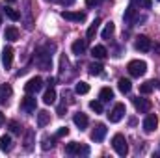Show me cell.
I'll return each mask as SVG.
<instances>
[{
  "label": "cell",
  "mask_w": 160,
  "mask_h": 158,
  "mask_svg": "<svg viewBox=\"0 0 160 158\" xmlns=\"http://www.w3.org/2000/svg\"><path fill=\"white\" fill-rule=\"evenodd\" d=\"M112 147H114V151L119 156H127L128 155V143H127V140H125L123 134H116L112 138Z\"/></svg>",
  "instance_id": "1"
},
{
  "label": "cell",
  "mask_w": 160,
  "mask_h": 158,
  "mask_svg": "<svg viewBox=\"0 0 160 158\" xmlns=\"http://www.w3.org/2000/svg\"><path fill=\"white\" fill-rule=\"evenodd\" d=\"M128 73H130V77H136V78H140V77H143L145 75V71H147V63L145 62H142V60H132L130 63H128Z\"/></svg>",
  "instance_id": "2"
},
{
  "label": "cell",
  "mask_w": 160,
  "mask_h": 158,
  "mask_svg": "<svg viewBox=\"0 0 160 158\" xmlns=\"http://www.w3.org/2000/svg\"><path fill=\"white\" fill-rule=\"evenodd\" d=\"M65 153L67 155H84V156H88L89 155V147L88 145H80L77 141H71V143L65 145Z\"/></svg>",
  "instance_id": "3"
},
{
  "label": "cell",
  "mask_w": 160,
  "mask_h": 158,
  "mask_svg": "<svg viewBox=\"0 0 160 158\" xmlns=\"http://www.w3.org/2000/svg\"><path fill=\"white\" fill-rule=\"evenodd\" d=\"M125 114H127V108H125V104L119 102L112 108V112L108 114V119H110V123H119L121 119L125 117Z\"/></svg>",
  "instance_id": "4"
},
{
  "label": "cell",
  "mask_w": 160,
  "mask_h": 158,
  "mask_svg": "<svg viewBox=\"0 0 160 158\" xmlns=\"http://www.w3.org/2000/svg\"><path fill=\"white\" fill-rule=\"evenodd\" d=\"M41 89H43V80L38 78V77H36V78H30L26 84H24V91L30 93V95H36L38 91H41Z\"/></svg>",
  "instance_id": "5"
},
{
  "label": "cell",
  "mask_w": 160,
  "mask_h": 158,
  "mask_svg": "<svg viewBox=\"0 0 160 158\" xmlns=\"http://www.w3.org/2000/svg\"><path fill=\"white\" fill-rule=\"evenodd\" d=\"M134 48H136V50H140V52H149V50L153 48L151 39H149L147 36H138L136 41H134Z\"/></svg>",
  "instance_id": "6"
},
{
  "label": "cell",
  "mask_w": 160,
  "mask_h": 158,
  "mask_svg": "<svg viewBox=\"0 0 160 158\" xmlns=\"http://www.w3.org/2000/svg\"><path fill=\"white\" fill-rule=\"evenodd\" d=\"M36 108H38V102H36V99L28 93V95L22 99V102H21V110H22V112H26V114H34V112H36Z\"/></svg>",
  "instance_id": "7"
},
{
  "label": "cell",
  "mask_w": 160,
  "mask_h": 158,
  "mask_svg": "<svg viewBox=\"0 0 160 158\" xmlns=\"http://www.w3.org/2000/svg\"><path fill=\"white\" fill-rule=\"evenodd\" d=\"M36 63L39 65L43 71H48V69H50V63H52V62H50V54L39 50V52L36 54Z\"/></svg>",
  "instance_id": "8"
},
{
  "label": "cell",
  "mask_w": 160,
  "mask_h": 158,
  "mask_svg": "<svg viewBox=\"0 0 160 158\" xmlns=\"http://www.w3.org/2000/svg\"><path fill=\"white\" fill-rule=\"evenodd\" d=\"M157 126H158V117H157L155 114H149L147 117L143 119V130H145L147 134L155 132V130H157Z\"/></svg>",
  "instance_id": "9"
},
{
  "label": "cell",
  "mask_w": 160,
  "mask_h": 158,
  "mask_svg": "<svg viewBox=\"0 0 160 158\" xmlns=\"http://www.w3.org/2000/svg\"><path fill=\"white\" fill-rule=\"evenodd\" d=\"M62 17L73 22H84L86 21V13L84 11H62Z\"/></svg>",
  "instance_id": "10"
},
{
  "label": "cell",
  "mask_w": 160,
  "mask_h": 158,
  "mask_svg": "<svg viewBox=\"0 0 160 158\" xmlns=\"http://www.w3.org/2000/svg\"><path fill=\"white\" fill-rule=\"evenodd\" d=\"M132 102H134V108H136L140 114H147V112L151 110V102H149L147 99H140V97H136V99H132Z\"/></svg>",
  "instance_id": "11"
},
{
  "label": "cell",
  "mask_w": 160,
  "mask_h": 158,
  "mask_svg": "<svg viewBox=\"0 0 160 158\" xmlns=\"http://www.w3.org/2000/svg\"><path fill=\"white\" fill-rule=\"evenodd\" d=\"M11 95H13L11 86L9 84H2L0 86V104H8V101H9Z\"/></svg>",
  "instance_id": "12"
},
{
  "label": "cell",
  "mask_w": 160,
  "mask_h": 158,
  "mask_svg": "<svg viewBox=\"0 0 160 158\" xmlns=\"http://www.w3.org/2000/svg\"><path fill=\"white\" fill-rule=\"evenodd\" d=\"M2 63H4L6 69L11 67V63H13V48H11V47H6V48L2 50Z\"/></svg>",
  "instance_id": "13"
},
{
  "label": "cell",
  "mask_w": 160,
  "mask_h": 158,
  "mask_svg": "<svg viewBox=\"0 0 160 158\" xmlns=\"http://www.w3.org/2000/svg\"><path fill=\"white\" fill-rule=\"evenodd\" d=\"M104 136H106V126L104 125H97L93 128V132H91V140L93 141H102Z\"/></svg>",
  "instance_id": "14"
},
{
  "label": "cell",
  "mask_w": 160,
  "mask_h": 158,
  "mask_svg": "<svg viewBox=\"0 0 160 158\" xmlns=\"http://www.w3.org/2000/svg\"><path fill=\"white\" fill-rule=\"evenodd\" d=\"M91 56H93L95 60H104V58L108 56V50H106V47H102V45H95V47L91 48Z\"/></svg>",
  "instance_id": "15"
},
{
  "label": "cell",
  "mask_w": 160,
  "mask_h": 158,
  "mask_svg": "<svg viewBox=\"0 0 160 158\" xmlns=\"http://www.w3.org/2000/svg\"><path fill=\"white\" fill-rule=\"evenodd\" d=\"M73 121H75V125L78 126L80 130H84V128L88 126V123H89V119H88V116H86V114H82V112H78V114H75V116H73Z\"/></svg>",
  "instance_id": "16"
},
{
  "label": "cell",
  "mask_w": 160,
  "mask_h": 158,
  "mask_svg": "<svg viewBox=\"0 0 160 158\" xmlns=\"http://www.w3.org/2000/svg\"><path fill=\"white\" fill-rule=\"evenodd\" d=\"M71 50H73V54L82 56V54L86 52V39H77L73 45H71Z\"/></svg>",
  "instance_id": "17"
},
{
  "label": "cell",
  "mask_w": 160,
  "mask_h": 158,
  "mask_svg": "<svg viewBox=\"0 0 160 158\" xmlns=\"http://www.w3.org/2000/svg\"><path fill=\"white\" fill-rule=\"evenodd\" d=\"M11 149H13V141H11V138H9L8 134H4V136L0 138V151L9 153Z\"/></svg>",
  "instance_id": "18"
},
{
  "label": "cell",
  "mask_w": 160,
  "mask_h": 158,
  "mask_svg": "<svg viewBox=\"0 0 160 158\" xmlns=\"http://www.w3.org/2000/svg\"><path fill=\"white\" fill-rule=\"evenodd\" d=\"M4 37L13 43V41L19 39V30H17L15 26H8V28H6V32H4Z\"/></svg>",
  "instance_id": "19"
},
{
  "label": "cell",
  "mask_w": 160,
  "mask_h": 158,
  "mask_svg": "<svg viewBox=\"0 0 160 158\" xmlns=\"http://www.w3.org/2000/svg\"><path fill=\"white\" fill-rule=\"evenodd\" d=\"M99 24H101V19H95V21L89 24V28H88V32H86L88 39H93V37H95V34L99 32Z\"/></svg>",
  "instance_id": "20"
},
{
  "label": "cell",
  "mask_w": 160,
  "mask_h": 158,
  "mask_svg": "<svg viewBox=\"0 0 160 158\" xmlns=\"http://www.w3.org/2000/svg\"><path fill=\"white\" fill-rule=\"evenodd\" d=\"M99 99H101V102H110L114 99V91L110 87H102L101 93H99Z\"/></svg>",
  "instance_id": "21"
},
{
  "label": "cell",
  "mask_w": 160,
  "mask_h": 158,
  "mask_svg": "<svg viewBox=\"0 0 160 158\" xmlns=\"http://www.w3.org/2000/svg\"><path fill=\"white\" fill-rule=\"evenodd\" d=\"M43 102H45V104H52V102H56V91L52 89V86L45 91V95H43Z\"/></svg>",
  "instance_id": "22"
},
{
  "label": "cell",
  "mask_w": 160,
  "mask_h": 158,
  "mask_svg": "<svg viewBox=\"0 0 160 158\" xmlns=\"http://www.w3.org/2000/svg\"><path fill=\"white\" fill-rule=\"evenodd\" d=\"M48 123H50V114H48V112H45V110L39 112V114H38V126L43 128V126H47Z\"/></svg>",
  "instance_id": "23"
},
{
  "label": "cell",
  "mask_w": 160,
  "mask_h": 158,
  "mask_svg": "<svg viewBox=\"0 0 160 158\" xmlns=\"http://www.w3.org/2000/svg\"><path fill=\"white\" fill-rule=\"evenodd\" d=\"M118 87H119V91H121V93H128V91L132 89V84H130V80L121 78L119 82H118Z\"/></svg>",
  "instance_id": "24"
},
{
  "label": "cell",
  "mask_w": 160,
  "mask_h": 158,
  "mask_svg": "<svg viewBox=\"0 0 160 158\" xmlns=\"http://www.w3.org/2000/svg\"><path fill=\"white\" fill-rule=\"evenodd\" d=\"M114 32H116L114 22H108V24L104 26V30H102V39H110V37L114 36Z\"/></svg>",
  "instance_id": "25"
},
{
  "label": "cell",
  "mask_w": 160,
  "mask_h": 158,
  "mask_svg": "<svg viewBox=\"0 0 160 158\" xmlns=\"http://www.w3.org/2000/svg\"><path fill=\"white\" fill-rule=\"evenodd\" d=\"M153 89H155V82H143V84L140 86V93H142V95H149Z\"/></svg>",
  "instance_id": "26"
},
{
  "label": "cell",
  "mask_w": 160,
  "mask_h": 158,
  "mask_svg": "<svg viewBox=\"0 0 160 158\" xmlns=\"http://www.w3.org/2000/svg\"><path fill=\"white\" fill-rule=\"evenodd\" d=\"M102 69H104V67H102L101 63H91V65H89V75H91V77H99V75H102Z\"/></svg>",
  "instance_id": "27"
},
{
  "label": "cell",
  "mask_w": 160,
  "mask_h": 158,
  "mask_svg": "<svg viewBox=\"0 0 160 158\" xmlns=\"http://www.w3.org/2000/svg\"><path fill=\"white\" fill-rule=\"evenodd\" d=\"M75 91H77L78 95H86V93L89 91V84H88V82H78V84L75 86Z\"/></svg>",
  "instance_id": "28"
},
{
  "label": "cell",
  "mask_w": 160,
  "mask_h": 158,
  "mask_svg": "<svg viewBox=\"0 0 160 158\" xmlns=\"http://www.w3.org/2000/svg\"><path fill=\"white\" fill-rule=\"evenodd\" d=\"M4 13H6L11 21H19V19H21V13H19L17 9H13V7H6V9H4Z\"/></svg>",
  "instance_id": "29"
},
{
  "label": "cell",
  "mask_w": 160,
  "mask_h": 158,
  "mask_svg": "<svg viewBox=\"0 0 160 158\" xmlns=\"http://www.w3.org/2000/svg\"><path fill=\"white\" fill-rule=\"evenodd\" d=\"M89 108H91L95 114H102V102H101V101H91V102H89Z\"/></svg>",
  "instance_id": "30"
},
{
  "label": "cell",
  "mask_w": 160,
  "mask_h": 158,
  "mask_svg": "<svg viewBox=\"0 0 160 158\" xmlns=\"http://www.w3.org/2000/svg\"><path fill=\"white\" fill-rule=\"evenodd\" d=\"M9 130L13 132V134H21V130H22V126L17 123V121H9Z\"/></svg>",
  "instance_id": "31"
},
{
  "label": "cell",
  "mask_w": 160,
  "mask_h": 158,
  "mask_svg": "<svg viewBox=\"0 0 160 158\" xmlns=\"http://www.w3.org/2000/svg\"><path fill=\"white\" fill-rule=\"evenodd\" d=\"M136 6H140V7H145V9H149L151 6H153V0H132Z\"/></svg>",
  "instance_id": "32"
},
{
  "label": "cell",
  "mask_w": 160,
  "mask_h": 158,
  "mask_svg": "<svg viewBox=\"0 0 160 158\" xmlns=\"http://www.w3.org/2000/svg\"><path fill=\"white\" fill-rule=\"evenodd\" d=\"M41 147H43L45 151H48V149H52V147H54V143H52V140H48V138L45 136V138H43V143H41Z\"/></svg>",
  "instance_id": "33"
},
{
  "label": "cell",
  "mask_w": 160,
  "mask_h": 158,
  "mask_svg": "<svg viewBox=\"0 0 160 158\" xmlns=\"http://www.w3.org/2000/svg\"><path fill=\"white\" fill-rule=\"evenodd\" d=\"M32 136H34V132H32V130H28V134H26V151H30V149H32Z\"/></svg>",
  "instance_id": "34"
},
{
  "label": "cell",
  "mask_w": 160,
  "mask_h": 158,
  "mask_svg": "<svg viewBox=\"0 0 160 158\" xmlns=\"http://www.w3.org/2000/svg\"><path fill=\"white\" fill-rule=\"evenodd\" d=\"M67 134H69V128H67V126H62V128L56 132V138H63V136H67Z\"/></svg>",
  "instance_id": "35"
},
{
  "label": "cell",
  "mask_w": 160,
  "mask_h": 158,
  "mask_svg": "<svg viewBox=\"0 0 160 158\" xmlns=\"http://www.w3.org/2000/svg\"><path fill=\"white\" fill-rule=\"evenodd\" d=\"M65 110H67V104H65V102H63V104H60V106H58V116H63V114H65Z\"/></svg>",
  "instance_id": "36"
},
{
  "label": "cell",
  "mask_w": 160,
  "mask_h": 158,
  "mask_svg": "<svg viewBox=\"0 0 160 158\" xmlns=\"http://www.w3.org/2000/svg\"><path fill=\"white\" fill-rule=\"evenodd\" d=\"M99 2H101V0H86V6H88V7H93V6H97Z\"/></svg>",
  "instance_id": "37"
},
{
  "label": "cell",
  "mask_w": 160,
  "mask_h": 158,
  "mask_svg": "<svg viewBox=\"0 0 160 158\" xmlns=\"http://www.w3.org/2000/svg\"><path fill=\"white\" fill-rule=\"evenodd\" d=\"M155 52H157V54H160V43H157V45H155Z\"/></svg>",
  "instance_id": "38"
},
{
  "label": "cell",
  "mask_w": 160,
  "mask_h": 158,
  "mask_svg": "<svg viewBox=\"0 0 160 158\" xmlns=\"http://www.w3.org/2000/svg\"><path fill=\"white\" fill-rule=\"evenodd\" d=\"M4 121H6V119H4V114H2V112H0V126H2V125H4Z\"/></svg>",
  "instance_id": "39"
},
{
  "label": "cell",
  "mask_w": 160,
  "mask_h": 158,
  "mask_svg": "<svg viewBox=\"0 0 160 158\" xmlns=\"http://www.w3.org/2000/svg\"><path fill=\"white\" fill-rule=\"evenodd\" d=\"M6 2H8V4H13V2H17V0H6Z\"/></svg>",
  "instance_id": "40"
},
{
  "label": "cell",
  "mask_w": 160,
  "mask_h": 158,
  "mask_svg": "<svg viewBox=\"0 0 160 158\" xmlns=\"http://www.w3.org/2000/svg\"><path fill=\"white\" fill-rule=\"evenodd\" d=\"M0 24H2V17H0Z\"/></svg>",
  "instance_id": "41"
},
{
  "label": "cell",
  "mask_w": 160,
  "mask_h": 158,
  "mask_svg": "<svg viewBox=\"0 0 160 158\" xmlns=\"http://www.w3.org/2000/svg\"><path fill=\"white\" fill-rule=\"evenodd\" d=\"M158 2H160V0H158Z\"/></svg>",
  "instance_id": "42"
}]
</instances>
